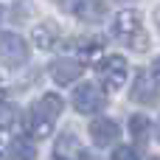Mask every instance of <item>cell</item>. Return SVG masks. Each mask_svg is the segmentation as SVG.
<instances>
[{
  "instance_id": "obj_1",
  "label": "cell",
  "mask_w": 160,
  "mask_h": 160,
  "mask_svg": "<svg viewBox=\"0 0 160 160\" xmlns=\"http://www.w3.org/2000/svg\"><path fill=\"white\" fill-rule=\"evenodd\" d=\"M112 31H115V37H118L124 45H129V48H146L143 28H141V20H138L135 11L124 8V11L115 17V22H112Z\"/></svg>"
},
{
  "instance_id": "obj_2",
  "label": "cell",
  "mask_w": 160,
  "mask_h": 160,
  "mask_svg": "<svg viewBox=\"0 0 160 160\" xmlns=\"http://www.w3.org/2000/svg\"><path fill=\"white\" fill-rule=\"evenodd\" d=\"M127 73H129L127 59L118 56V53H112V56H107V59L98 62V76H101V84L107 90H121L124 82H127Z\"/></svg>"
},
{
  "instance_id": "obj_3",
  "label": "cell",
  "mask_w": 160,
  "mask_h": 160,
  "mask_svg": "<svg viewBox=\"0 0 160 160\" xmlns=\"http://www.w3.org/2000/svg\"><path fill=\"white\" fill-rule=\"evenodd\" d=\"M0 59L6 68H20L28 59V45L20 34H3L0 37Z\"/></svg>"
},
{
  "instance_id": "obj_4",
  "label": "cell",
  "mask_w": 160,
  "mask_h": 160,
  "mask_svg": "<svg viewBox=\"0 0 160 160\" xmlns=\"http://www.w3.org/2000/svg\"><path fill=\"white\" fill-rule=\"evenodd\" d=\"M73 107H76L79 112H84V115L98 112V110L104 107V93H101L96 84H82V87H76V93H73Z\"/></svg>"
},
{
  "instance_id": "obj_5",
  "label": "cell",
  "mask_w": 160,
  "mask_h": 160,
  "mask_svg": "<svg viewBox=\"0 0 160 160\" xmlns=\"http://www.w3.org/2000/svg\"><path fill=\"white\" fill-rule=\"evenodd\" d=\"M79 76H82V62L68 59V56L51 62V79H53L56 84H73Z\"/></svg>"
},
{
  "instance_id": "obj_6",
  "label": "cell",
  "mask_w": 160,
  "mask_h": 160,
  "mask_svg": "<svg viewBox=\"0 0 160 160\" xmlns=\"http://www.w3.org/2000/svg\"><path fill=\"white\" fill-rule=\"evenodd\" d=\"M132 101H138V104H158V84H155V79H152L146 70H141V73L135 76Z\"/></svg>"
},
{
  "instance_id": "obj_7",
  "label": "cell",
  "mask_w": 160,
  "mask_h": 160,
  "mask_svg": "<svg viewBox=\"0 0 160 160\" xmlns=\"http://www.w3.org/2000/svg\"><path fill=\"white\" fill-rule=\"evenodd\" d=\"M25 132L31 135V138H48L51 132H53V118H48L39 107H34V110H28V115H25Z\"/></svg>"
},
{
  "instance_id": "obj_8",
  "label": "cell",
  "mask_w": 160,
  "mask_h": 160,
  "mask_svg": "<svg viewBox=\"0 0 160 160\" xmlns=\"http://www.w3.org/2000/svg\"><path fill=\"white\" fill-rule=\"evenodd\" d=\"M118 135H121V129H118V124H115V121H110V118H96V121L90 124V138H93V143H96V146L115 143V141H118Z\"/></svg>"
},
{
  "instance_id": "obj_9",
  "label": "cell",
  "mask_w": 160,
  "mask_h": 160,
  "mask_svg": "<svg viewBox=\"0 0 160 160\" xmlns=\"http://www.w3.org/2000/svg\"><path fill=\"white\" fill-rule=\"evenodd\" d=\"M56 42H59V28L53 22H39L34 28V45L39 51H53Z\"/></svg>"
},
{
  "instance_id": "obj_10",
  "label": "cell",
  "mask_w": 160,
  "mask_h": 160,
  "mask_svg": "<svg viewBox=\"0 0 160 160\" xmlns=\"http://www.w3.org/2000/svg\"><path fill=\"white\" fill-rule=\"evenodd\" d=\"M73 14L79 20H84V22H101L104 14H107V8H104L101 0H84V3H76L73 6Z\"/></svg>"
},
{
  "instance_id": "obj_11",
  "label": "cell",
  "mask_w": 160,
  "mask_h": 160,
  "mask_svg": "<svg viewBox=\"0 0 160 160\" xmlns=\"http://www.w3.org/2000/svg\"><path fill=\"white\" fill-rule=\"evenodd\" d=\"M8 160H37V149L28 138H14L8 143Z\"/></svg>"
},
{
  "instance_id": "obj_12",
  "label": "cell",
  "mask_w": 160,
  "mask_h": 160,
  "mask_svg": "<svg viewBox=\"0 0 160 160\" xmlns=\"http://www.w3.org/2000/svg\"><path fill=\"white\" fill-rule=\"evenodd\" d=\"M79 53H82L84 62L98 59L104 53V39H84V42H79Z\"/></svg>"
},
{
  "instance_id": "obj_13",
  "label": "cell",
  "mask_w": 160,
  "mask_h": 160,
  "mask_svg": "<svg viewBox=\"0 0 160 160\" xmlns=\"http://www.w3.org/2000/svg\"><path fill=\"white\" fill-rule=\"evenodd\" d=\"M37 107H39L48 118H56V115L62 112V107H65V104H62V98H59L56 93H45V96L39 98V104H37Z\"/></svg>"
},
{
  "instance_id": "obj_14",
  "label": "cell",
  "mask_w": 160,
  "mask_h": 160,
  "mask_svg": "<svg viewBox=\"0 0 160 160\" xmlns=\"http://www.w3.org/2000/svg\"><path fill=\"white\" fill-rule=\"evenodd\" d=\"M129 132H132V138L138 143H143L149 138V118L146 115H132L129 118Z\"/></svg>"
},
{
  "instance_id": "obj_15",
  "label": "cell",
  "mask_w": 160,
  "mask_h": 160,
  "mask_svg": "<svg viewBox=\"0 0 160 160\" xmlns=\"http://www.w3.org/2000/svg\"><path fill=\"white\" fill-rule=\"evenodd\" d=\"M14 118H17V112H14V107H11L8 101H0V129H11V124H14Z\"/></svg>"
},
{
  "instance_id": "obj_16",
  "label": "cell",
  "mask_w": 160,
  "mask_h": 160,
  "mask_svg": "<svg viewBox=\"0 0 160 160\" xmlns=\"http://www.w3.org/2000/svg\"><path fill=\"white\" fill-rule=\"evenodd\" d=\"M112 160H138V152L132 146H118L112 152Z\"/></svg>"
},
{
  "instance_id": "obj_17",
  "label": "cell",
  "mask_w": 160,
  "mask_h": 160,
  "mask_svg": "<svg viewBox=\"0 0 160 160\" xmlns=\"http://www.w3.org/2000/svg\"><path fill=\"white\" fill-rule=\"evenodd\" d=\"M155 79L160 82V56H158V62H155Z\"/></svg>"
},
{
  "instance_id": "obj_18",
  "label": "cell",
  "mask_w": 160,
  "mask_h": 160,
  "mask_svg": "<svg viewBox=\"0 0 160 160\" xmlns=\"http://www.w3.org/2000/svg\"><path fill=\"white\" fill-rule=\"evenodd\" d=\"M155 22H158V25H160V8H158V11H155Z\"/></svg>"
},
{
  "instance_id": "obj_19",
  "label": "cell",
  "mask_w": 160,
  "mask_h": 160,
  "mask_svg": "<svg viewBox=\"0 0 160 160\" xmlns=\"http://www.w3.org/2000/svg\"><path fill=\"white\" fill-rule=\"evenodd\" d=\"M0 101H6V90L3 87H0Z\"/></svg>"
},
{
  "instance_id": "obj_20",
  "label": "cell",
  "mask_w": 160,
  "mask_h": 160,
  "mask_svg": "<svg viewBox=\"0 0 160 160\" xmlns=\"http://www.w3.org/2000/svg\"><path fill=\"white\" fill-rule=\"evenodd\" d=\"M158 141H160V121H158Z\"/></svg>"
},
{
  "instance_id": "obj_21",
  "label": "cell",
  "mask_w": 160,
  "mask_h": 160,
  "mask_svg": "<svg viewBox=\"0 0 160 160\" xmlns=\"http://www.w3.org/2000/svg\"><path fill=\"white\" fill-rule=\"evenodd\" d=\"M0 160H3V146H0Z\"/></svg>"
},
{
  "instance_id": "obj_22",
  "label": "cell",
  "mask_w": 160,
  "mask_h": 160,
  "mask_svg": "<svg viewBox=\"0 0 160 160\" xmlns=\"http://www.w3.org/2000/svg\"><path fill=\"white\" fill-rule=\"evenodd\" d=\"M121 3H132V0H121Z\"/></svg>"
},
{
  "instance_id": "obj_23",
  "label": "cell",
  "mask_w": 160,
  "mask_h": 160,
  "mask_svg": "<svg viewBox=\"0 0 160 160\" xmlns=\"http://www.w3.org/2000/svg\"><path fill=\"white\" fill-rule=\"evenodd\" d=\"M59 160H62V158H59Z\"/></svg>"
}]
</instances>
